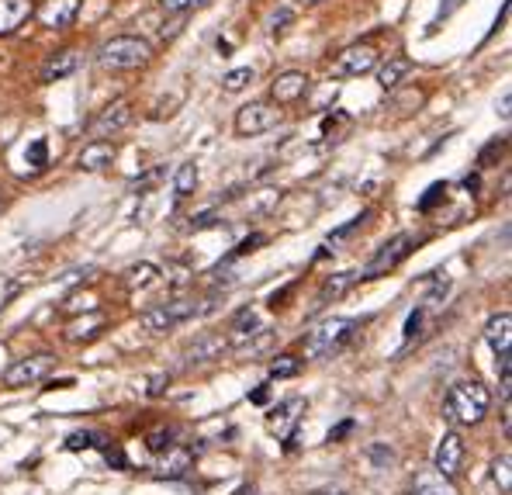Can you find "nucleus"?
<instances>
[{"instance_id":"1","label":"nucleus","mask_w":512,"mask_h":495,"mask_svg":"<svg viewBox=\"0 0 512 495\" xmlns=\"http://www.w3.org/2000/svg\"><path fill=\"white\" fill-rule=\"evenodd\" d=\"M97 66L111 73H132L142 70V66L153 63V45H149L142 35H115L97 49Z\"/></svg>"},{"instance_id":"2","label":"nucleus","mask_w":512,"mask_h":495,"mask_svg":"<svg viewBox=\"0 0 512 495\" xmlns=\"http://www.w3.org/2000/svg\"><path fill=\"white\" fill-rule=\"evenodd\" d=\"M488 405H492V392H488L481 381H457L447 392V402H443V416L454 426H474L485 419Z\"/></svg>"},{"instance_id":"3","label":"nucleus","mask_w":512,"mask_h":495,"mask_svg":"<svg viewBox=\"0 0 512 495\" xmlns=\"http://www.w3.org/2000/svg\"><path fill=\"white\" fill-rule=\"evenodd\" d=\"M353 329H357V319H343V315L319 322V326L305 336V357L308 360H322V357L336 354V350H340L343 343L353 336Z\"/></svg>"},{"instance_id":"4","label":"nucleus","mask_w":512,"mask_h":495,"mask_svg":"<svg viewBox=\"0 0 512 495\" xmlns=\"http://www.w3.org/2000/svg\"><path fill=\"white\" fill-rule=\"evenodd\" d=\"M135 111H132V101L128 97H118V101H111L108 108H101L94 118L87 122V139H115V135H122L128 125H132Z\"/></svg>"},{"instance_id":"5","label":"nucleus","mask_w":512,"mask_h":495,"mask_svg":"<svg viewBox=\"0 0 512 495\" xmlns=\"http://www.w3.org/2000/svg\"><path fill=\"white\" fill-rule=\"evenodd\" d=\"M374 66H378V49H374V42H353V45H346L343 52H336L329 73H333L336 80H353V77L371 73Z\"/></svg>"},{"instance_id":"6","label":"nucleus","mask_w":512,"mask_h":495,"mask_svg":"<svg viewBox=\"0 0 512 495\" xmlns=\"http://www.w3.org/2000/svg\"><path fill=\"white\" fill-rule=\"evenodd\" d=\"M412 246H416V243H412L409 232H398V236H391L388 243H384L381 250L374 253V257L367 260L364 267H360V274H357V277H360V281H374V277H384L388 270H395L405 257H409Z\"/></svg>"},{"instance_id":"7","label":"nucleus","mask_w":512,"mask_h":495,"mask_svg":"<svg viewBox=\"0 0 512 495\" xmlns=\"http://www.w3.org/2000/svg\"><path fill=\"white\" fill-rule=\"evenodd\" d=\"M194 315H201V305L194 302V298H173V302H163V305H156V309L142 312V326H146L149 333H167V329L194 319Z\"/></svg>"},{"instance_id":"8","label":"nucleus","mask_w":512,"mask_h":495,"mask_svg":"<svg viewBox=\"0 0 512 495\" xmlns=\"http://www.w3.org/2000/svg\"><path fill=\"white\" fill-rule=\"evenodd\" d=\"M277 122H281V108H277L274 101H250L236 111L232 129H236V135H243V139H250V135H263V132L277 129Z\"/></svg>"},{"instance_id":"9","label":"nucleus","mask_w":512,"mask_h":495,"mask_svg":"<svg viewBox=\"0 0 512 495\" xmlns=\"http://www.w3.org/2000/svg\"><path fill=\"white\" fill-rule=\"evenodd\" d=\"M56 367V357L52 354H35V357H25V360H14L11 367L4 371V385L7 388H28V385H39L52 374Z\"/></svg>"},{"instance_id":"10","label":"nucleus","mask_w":512,"mask_h":495,"mask_svg":"<svg viewBox=\"0 0 512 495\" xmlns=\"http://www.w3.org/2000/svg\"><path fill=\"white\" fill-rule=\"evenodd\" d=\"M35 18L49 32H63V28H70L80 18V0H42L35 7Z\"/></svg>"},{"instance_id":"11","label":"nucleus","mask_w":512,"mask_h":495,"mask_svg":"<svg viewBox=\"0 0 512 495\" xmlns=\"http://www.w3.org/2000/svg\"><path fill=\"white\" fill-rule=\"evenodd\" d=\"M308 73H301V70H284V73H277L274 80H270V101L277 104V108H284V104H298L301 97L308 94Z\"/></svg>"},{"instance_id":"12","label":"nucleus","mask_w":512,"mask_h":495,"mask_svg":"<svg viewBox=\"0 0 512 495\" xmlns=\"http://www.w3.org/2000/svg\"><path fill=\"white\" fill-rule=\"evenodd\" d=\"M461 464H464V440H461V433H443L440 437V444H436L433 450V468L440 471V475H447V478H454L457 471H461Z\"/></svg>"},{"instance_id":"13","label":"nucleus","mask_w":512,"mask_h":495,"mask_svg":"<svg viewBox=\"0 0 512 495\" xmlns=\"http://www.w3.org/2000/svg\"><path fill=\"white\" fill-rule=\"evenodd\" d=\"M84 56L77 49H59L52 56H45V63L39 66V84H56V80H66L80 70Z\"/></svg>"},{"instance_id":"14","label":"nucleus","mask_w":512,"mask_h":495,"mask_svg":"<svg viewBox=\"0 0 512 495\" xmlns=\"http://www.w3.org/2000/svg\"><path fill=\"white\" fill-rule=\"evenodd\" d=\"M115 156H118V146H115V142L94 139V142H87V146L80 149L77 163H80L84 170H90V174H101V170H108L111 163H115Z\"/></svg>"},{"instance_id":"15","label":"nucleus","mask_w":512,"mask_h":495,"mask_svg":"<svg viewBox=\"0 0 512 495\" xmlns=\"http://www.w3.org/2000/svg\"><path fill=\"white\" fill-rule=\"evenodd\" d=\"M229 350V340L225 336H218V333H205V336H198V340L191 343V347L184 350V364L187 367H194V364H208V360H218Z\"/></svg>"},{"instance_id":"16","label":"nucleus","mask_w":512,"mask_h":495,"mask_svg":"<svg viewBox=\"0 0 512 495\" xmlns=\"http://www.w3.org/2000/svg\"><path fill=\"white\" fill-rule=\"evenodd\" d=\"M35 14L32 0H0V39L14 35Z\"/></svg>"},{"instance_id":"17","label":"nucleus","mask_w":512,"mask_h":495,"mask_svg":"<svg viewBox=\"0 0 512 495\" xmlns=\"http://www.w3.org/2000/svg\"><path fill=\"white\" fill-rule=\"evenodd\" d=\"M485 343L495 350V354H506L509 343H512V315L509 312H499L485 322Z\"/></svg>"},{"instance_id":"18","label":"nucleus","mask_w":512,"mask_h":495,"mask_svg":"<svg viewBox=\"0 0 512 495\" xmlns=\"http://www.w3.org/2000/svg\"><path fill=\"white\" fill-rule=\"evenodd\" d=\"M412 495H461V492H457V485L450 482L447 475H440L436 468H429V471H419L416 475V492Z\"/></svg>"},{"instance_id":"19","label":"nucleus","mask_w":512,"mask_h":495,"mask_svg":"<svg viewBox=\"0 0 512 495\" xmlns=\"http://www.w3.org/2000/svg\"><path fill=\"white\" fill-rule=\"evenodd\" d=\"M412 73V59L409 56H388V63L378 70V87L381 90H395L405 77Z\"/></svg>"},{"instance_id":"20","label":"nucleus","mask_w":512,"mask_h":495,"mask_svg":"<svg viewBox=\"0 0 512 495\" xmlns=\"http://www.w3.org/2000/svg\"><path fill=\"white\" fill-rule=\"evenodd\" d=\"M229 333H232V343H236L239 350L246 347V343L253 340V336H260L263 333V326H260V319H256V312L253 309H243L232 319V326H229Z\"/></svg>"},{"instance_id":"21","label":"nucleus","mask_w":512,"mask_h":495,"mask_svg":"<svg viewBox=\"0 0 512 495\" xmlns=\"http://www.w3.org/2000/svg\"><path fill=\"white\" fill-rule=\"evenodd\" d=\"M301 409H305V405H301V399H291V402H284L281 409L270 412V426H274L277 433H288V447L295 444V426H298L295 412H301Z\"/></svg>"},{"instance_id":"22","label":"nucleus","mask_w":512,"mask_h":495,"mask_svg":"<svg viewBox=\"0 0 512 495\" xmlns=\"http://www.w3.org/2000/svg\"><path fill=\"white\" fill-rule=\"evenodd\" d=\"M357 284V274H336V277H326V284L319 288V305H329V302H340L346 291Z\"/></svg>"},{"instance_id":"23","label":"nucleus","mask_w":512,"mask_h":495,"mask_svg":"<svg viewBox=\"0 0 512 495\" xmlns=\"http://www.w3.org/2000/svg\"><path fill=\"white\" fill-rule=\"evenodd\" d=\"M198 163L194 160H187V163H180L177 167V174H173V191H177V198H191L194 191H198Z\"/></svg>"},{"instance_id":"24","label":"nucleus","mask_w":512,"mask_h":495,"mask_svg":"<svg viewBox=\"0 0 512 495\" xmlns=\"http://www.w3.org/2000/svg\"><path fill=\"white\" fill-rule=\"evenodd\" d=\"M350 115L346 111H333V115L322 118V139L326 142H340V135L350 132Z\"/></svg>"},{"instance_id":"25","label":"nucleus","mask_w":512,"mask_h":495,"mask_svg":"<svg viewBox=\"0 0 512 495\" xmlns=\"http://www.w3.org/2000/svg\"><path fill=\"white\" fill-rule=\"evenodd\" d=\"M156 277H160V267H153V264H135V267H128L125 270V284L128 288H149V284H156Z\"/></svg>"},{"instance_id":"26","label":"nucleus","mask_w":512,"mask_h":495,"mask_svg":"<svg viewBox=\"0 0 512 495\" xmlns=\"http://www.w3.org/2000/svg\"><path fill=\"white\" fill-rule=\"evenodd\" d=\"M253 84V70L250 66H236V70H229L222 77V90L225 94H239V90H246Z\"/></svg>"},{"instance_id":"27","label":"nucleus","mask_w":512,"mask_h":495,"mask_svg":"<svg viewBox=\"0 0 512 495\" xmlns=\"http://www.w3.org/2000/svg\"><path fill=\"white\" fill-rule=\"evenodd\" d=\"M298 371H301V360H298V357H291V354H284V357H277L274 364H270V381L295 378Z\"/></svg>"},{"instance_id":"28","label":"nucleus","mask_w":512,"mask_h":495,"mask_svg":"<svg viewBox=\"0 0 512 495\" xmlns=\"http://www.w3.org/2000/svg\"><path fill=\"white\" fill-rule=\"evenodd\" d=\"M367 219H371V212H360L357 219H350L346 225H340V229H336L333 236H329V246H333V250H336V246H340V243H346V239H350L353 232L364 229V222H367Z\"/></svg>"},{"instance_id":"29","label":"nucleus","mask_w":512,"mask_h":495,"mask_svg":"<svg viewBox=\"0 0 512 495\" xmlns=\"http://www.w3.org/2000/svg\"><path fill=\"white\" fill-rule=\"evenodd\" d=\"M509 468H512V457H509V454H499V457L492 461V475H495V482L502 485V492H509V489H512Z\"/></svg>"},{"instance_id":"30","label":"nucleus","mask_w":512,"mask_h":495,"mask_svg":"<svg viewBox=\"0 0 512 495\" xmlns=\"http://www.w3.org/2000/svg\"><path fill=\"white\" fill-rule=\"evenodd\" d=\"M97 444H104V437H101V433H90V430L73 433V437L66 440V447H70V450H87V447H97Z\"/></svg>"},{"instance_id":"31","label":"nucleus","mask_w":512,"mask_h":495,"mask_svg":"<svg viewBox=\"0 0 512 495\" xmlns=\"http://www.w3.org/2000/svg\"><path fill=\"white\" fill-rule=\"evenodd\" d=\"M208 0H160V7L167 14H187V11H194V7H205Z\"/></svg>"},{"instance_id":"32","label":"nucleus","mask_w":512,"mask_h":495,"mask_svg":"<svg viewBox=\"0 0 512 495\" xmlns=\"http://www.w3.org/2000/svg\"><path fill=\"white\" fill-rule=\"evenodd\" d=\"M28 160H32V170H45V163H49V149H45V139L32 142V149H28Z\"/></svg>"},{"instance_id":"33","label":"nucleus","mask_w":512,"mask_h":495,"mask_svg":"<svg viewBox=\"0 0 512 495\" xmlns=\"http://www.w3.org/2000/svg\"><path fill=\"white\" fill-rule=\"evenodd\" d=\"M499 357V385H502V395L509 399V388H512V364H509V350L506 354H495Z\"/></svg>"},{"instance_id":"34","label":"nucleus","mask_w":512,"mask_h":495,"mask_svg":"<svg viewBox=\"0 0 512 495\" xmlns=\"http://www.w3.org/2000/svg\"><path fill=\"white\" fill-rule=\"evenodd\" d=\"M295 18V11H291V7H281V11L274 14V18H270V35H284V25H288V21Z\"/></svg>"},{"instance_id":"35","label":"nucleus","mask_w":512,"mask_h":495,"mask_svg":"<svg viewBox=\"0 0 512 495\" xmlns=\"http://www.w3.org/2000/svg\"><path fill=\"white\" fill-rule=\"evenodd\" d=\"M173 437H177L173 430H156V433H149V447H153V450H173Z\"/></svg>"},{"instance_id":"36","label":"nucleus","mask_w":512,"mask_h":495,"mask_svg":"<svg viewBox=\"0 0 512 495\" xmlns=\"http://www.w3.org/2000/svg\"><path fill=\"white\" fill-rule=\"evenodd\" d=\"M419 326H423V309H416L409 315V322H405V340H412V336L419 333Z\"/></svg>"},{"instance_id":"37","label":"nucleus","mask_w":512,"mask_h":495,"mask_svg":"<svg viewBox=\"0 0 512 495\" xmlns=\"http://www.w3.org/2000/svg\"><path fill=\"white\" fill-rule=\"evenodd\" d=\"M502 149H506V142H492V146H488V149H485V153H481V156H478V167H481V170H485V163H488V160H492V156H502Z\"/></svg>"},{"instance_id":"38","label":"nucleus","mask_w":512,"mask_h":495,"mask_svg":"<svg viewBox=\"0 0 512 495\" xmlns=\"http://www.w3.org/2000/svg\"><path fill=\"white\" fill-rule=\"evenodd\" d=\"M371 457H374V464H391V461H395V454H391V450H384L381 444L371 447Z\"/></svg>"},{"instance_id":"39","label":"nucleus","mask_w":512,"mask_h":495,"mask_svg":"<svg viewBox=\"0 0 512 495\" xmlns=\"http://www.w3.org/2000/svg\"><path fill=\"white\" fill-rule=\"evenodd\" d=\"M104 457H108V464H118V468H122V464H125V454H122V450H104Z\"/></svg>"},{"instance_id":"40","label":"nucleus","mask_w":512,"mask_h":495,"mask_svg":"<svg viewBox=\"0 0 512 495\" xmlns=\"http://www.w3.org/2000/svg\"><path fill=\"white\" fill-rule=\"evenodd\" d=\"M512 409H509V399H506V409H502V430H506V437H509V430H512Z\"/></svg>"},{"instance_id":"41","label":"nucleus","mask_w":512,"mask_h":495,"mask_svg":"<svg viewBox=\"0 0 512 495\" xmlns=\"http://www.w3.org/2000/svg\"><path fill=\"white\" fill-rule=\"evenodd\" d=\"M167 381H170V378H153V388H149V392H153V395H160V392H163V385H167Z\"/></svg>"},{"instance_id":"42","label":"nucleus","mask_w":512,"mask_h":495,"mask_svg":"<svg viewBox=\"0 0 512 495\" xmlns=\"http://www.w3.org/2000/svg\"><path fill=\"white\" fill-rule=\"evenodd\" d=\"M509 104H512V97H509V94H502V104H499V108H502L499 115H502V118H509Z\"/></svg>"},{"instance_id":"43","label":"nucleus","mask_w":512,"mask_h":495,"mask_svg":"<svg viewBox=\"0 0 512 495\" xmlns=\"http://www.w3.org/2000/svg\"><path fill=\"white\" fill-rule=\"evenodd\" d=\"M346 433H350V423H343L336 433H329V440H340V437H346Z\"/></svg>"},{"instance_id":"44","label":"nucleus","mask_w":512,"mask_h":495,"mask_svg":"<svg viewBox=\"0 0 512 495\" xmlns=\"http://www.w3.org/2000/svg\"><path fill=\"white\" fill-rule=\"evenodd\" d=\"M312 495H346L343 489H319V492H312Z\"/></svg>"},{"instance_id":"45","label":"nucleus","mask_w":512,"mask_h":495,"mask_svg":"<svg viewBox=\"0 0 512 495\" xmlns=\"http://www.w3.org/2000/svg\"><path fill=\"white\" fill-rule=\"evenodd\" d=\"M236 495H256V489H253V485H246V489H239Z\"/></svg>"},{"instance_id":"46","label":"nucleus","mask_w":512,"mask_h":495,"mask_svg":"<svg viewBox=\"0 0 512 495\" xmlns=\"http://www.w3.org/2000/svg\"><path fill=\"white\" fill-rule=\"evenodd\" d=\"M308 4H322V0H308Z\"/></svg>"}]
</instances>
